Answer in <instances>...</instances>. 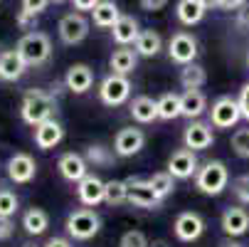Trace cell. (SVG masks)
<instances>
[{"label":"cell","mask_w":249,"mask_h":247,"mask_svg":"<svg viewBox=\"0 0 249 247\" xmlns=\"http://www.w3.org/2000/svg\"><path fill=\"white\" fill-rule=\"evenodd\" d=\"M54 112H57L54 94H50L45 89H30V92H25L22 104H20V116H22L25 124L37 126L42 121H50V119H54Z\"/></svg>","instance_id":"1"},{"label":"cell","mask_w":249,"mask_h":247,"mask_svg":"<svg viewBox=\"0 0 249 247\" xmlns=\"http://www.w3.org/2000/svg\"><path fill=\"white\" fill-rule=\"evenodd\" d=\"M15 50L20 52V57L25 59L27 67H40V64H45V62L50 59V55H52V40L47 38L45 32L32 30V32L22 35V38L18 40V47H15Z\"/></svg>","instance_id":"2"},{"label":"cell","mask_w":249,"mask_h":247,"mask_svg":"<svg viewBox=\"0 0 249 247\" xmlns=\"http://www.w3.org/2000/svg\"><path fill=\"white\" fill-rule=\"evenodd\" d=\"M230 183V171L222 161H207L197 175H195V188L205 195H220Z\"/></svg>","instance_id":"3"},{"label":"cell","mask_w":249,"mask_h":247,"mask_svg":"<svg viewBox=\"0 0 249 247\" xmlns=\"http://www.w3.org/2000/svg\"><path fill=\"white\" fill-rule=\"evenodd\" d=\"M69 237H74V240H91L99 235L101 230V218L96 210L91 208H79V210H72V213L67 215V223H64Z\"/></svg>","instance_id":"4"},{"label":"cell","mask_w":249,"mask_h":247,"mask_svg":"<svg viewBox=\"0 0 249 247\" xmlns=\"http://www.w3.org/2000/svg\"><path fill=\"white\" fill-rule=\"evenodd\" d=\"M242 119V109H239V101L232 96H220L212 101V109H210V124L215 129H232L237 126V121Z\"/></svg>","instance_id":"5"},{"label":"cell","mask_w":249,"mask_h":247,"mask_svg":"<svg viewBox=\"0 0 249 247\" xmlns=\"http://www.w3.org/2000/svg\"><path fill=\"white\" fill-rule=\"evenodd\" d=\"M99 96H101V101L106 104V107H121V104L128 101V96H131L128 77L114 75V72L109 77H104V82L99 87Z\"/></svg>","instance_id":"6"},{"label":"cell","mask_w":249,"mask_h":247,"mask_svg":"<svg viewBox=\"0 0 249 247\" xmlns=\"http://www.w3.org/2000/svg\"><path fill=\"white\" fill-rule=\"evenodd\" d=\"M57 32H59V40L64 45H79L89 35V20L82 13H69V15H64L59 20Z\"/></svg>","instance_id":"7"},{"label":"cell","mask_w":249,"mask_h":247,"mask_svg":"<svg viewBox=\"0 0 249 247\" xmlns=\"http://www.w3.org/2000/svg\"><path fill=\"white\" fill-rule=\"evenodd\" d=\"M168 55L175 64H193L197 57V40L190 32H175L168 40Z\"/></svg>","instance_id":"8"},{"label":"cell","mask_w":249,"mask_h":247,"mask_svg":"<svg viewBox=\"0 0 249 247\" xmlns=\"http://www.w3.org/2000/svg\"><path fill=\"white\" fill-rule=\"evenodd\" d=\"M200 166H197V156L190 149H178L170 153L168 158V173L175 181H188L193 175H197Z\"/></svg>","instance_id":"9"},{"label":"cell","mask_w":249,"mask_h":247,"mask_svg":"<svg viewBox=\"0 0 249 247\" xmlns=\"http://www.w3.org/2000/svg\"><path fill=\"white\" fill-rule=\"evenodd\" d=\"M128 183V203L136 205V208H146V210H153V208H160L163 198L153 190V186L143 178H126Z\"/></svg>","instance_id":"10"},{"label":"cell","mask_w":249,"mask_h":247,"mask_svg":"<svg viewBox=\"0 0 249 247\" xmlns=\"http://www.w3.org/2000/svg\"><path fill=\"white\" fill-rule=\"evenodd\" d=\"M146 144V133L141 129H133V126H126L121 129L116 136H114V153L121 156V158H131L136 156Z\"/></svg>","instance_id":"11"},{"label":"cell","mask_w":249,"mask_h":247,"mask_svg":"<svg viewBox=\"0 0 249 247\" xmlns=\"http://www.w3.org/2000/svg\"><path fill=\"white\" fill-rule=\"evenodd\" d=\"M173 230H175V237L180 242H195L205 232V220H202V215L193 213V210H185V213H180L175 218Z\"/></svg>","instance_id":"12"},{"label":"cell","mask_w":249,"mask_h":247,"mask_svg":"<svg viewBox=\"0 0 249 247\" xmlns=\"http://www.w3.org/2000/svg\"><path fill=\"white\" fill-rule=\"evenodd\" d=\"M77 195H79L82 205H87V208H96L99 203L106 200V183L99 178V175L89 173L87 178H82V181L77 183Z\"/></svg>","instance_id":"13"},{"label":"cell","mask_w":249,"mask_h":247,"mask_svg":"<svg viewBox=\"0 0 249 247\" xmlns=\"http://www.w3.org/2000/svg\"><path fill=\"white\" fill-rule=\"evenodd\" d=\"M35 173H37V163L30 153H15L8 158V178L13 183H30L35 178Z\"/></svg>","instance_id":"14"},{"label":"cell","mask_w":249,"mask_h":247,"mask_svg":"<svg viewBox=\"0 0 249 247\" xmlns=\"http://www.w3.org/2000/svg\"><path fill=\"white\" fill-rule=\"evenodd\" d=\"M57 168H59V173H62V178L69 181V183H79L82 178H87V175H89V163H87V158L79 156V153H74V151L64 153V156L59 158Z\"/></svg>","instance_id":"15"},{"label":"cell","mask_w":249,"mask_h":247,"mask_svg":"<svg viewBox=\"0 0 249 247\" xmlns=\"http://www.w3.org/2000/svg\"><path fill=\"white\" fill-rule=\"evenodd\" d=\"M183 141H185V149H190V151H205V149H210L212 141H215V136H212V124L193 121L185 129Z\"/></svg>","instance_id":"16"},{"label":"cell","mask_w":249,"mask_h":247,"mask_svg":"<svg viewBox=\"0 0 249 247\" xmlns=\"http://www.w3.org/2000/svg\"><path fill=\"white\" fill-rule=\"evenodd\" d=\"M62 138H64V129L59 121L50 119V121H42L35 126V146L42 149V151H50L54 146L62 144Z\"/></svg>","instance_id":"17"},{"label":"cell","mask_w":249,"mask_h":247,"mask_svg":"<svg viewBox=\"0 0 249 247\" xmlns=\"http://www.w3.org/2000/svg\"><path fill=\"white\" fill-rule=\"evenodd\" d=\"M64 84L69 92H74V94H87L94 84V72H91V67L89 64H72L67 69V75H64Z\"/></svg>","instance_id":"18"},{"label":"cell","mask_w":249,"mask_h":247,"mask_svg":"<svg viewBox=\"0 0 249 247\" xmlns=\"http://www.w3.org/2000/svg\"><path fill=\"white\" fill-rule=\"evenodd\" d=\"M222 230L227 237H242L249 230V213L244 208H227L222 213Z\"/></svg>","instance_id":"19"},{"label":"cell","mask_w":249,"mask_h":247,"mask_svg":"<svg viewBox=\"0 0 249 247\" xmlns=\"http://www.w3.org/2000/svg\"><path fill=\"white\" fill-rule=\"evenodd\" d=\"M25 59L20 57L18 50H5V52H0V79L3 82H15L25 75Z\"/></svg>","instance_id":"20"},{"label":"cell","mask_w":249,"mask_h":247,"mask_svg":"<svg viewBox=\"0 0 249 247\" xmlns=\"http://www.w3.org/2000/svg\"><path fill=\"white\" fill-rule=\"evenodd\" d=\"M131 116H133V121H138V124H153L156 119H158V99H153V96H136L133 101H131Z\"/></svg>","instance_id":"21"},{"label":"cell","mask_w":249,"mask_h":247,"mask_svg":"<svg viewBox=\"0 0 249 247\" xmlns=\"http://www.w3.org/2000/svg\"><path fill=\"white\" fill-rule=\"evenodd\" d=\"M111 32H114V40L121 47H128V45H136L138 35H141V27H138V20L133 15H121L119 22L111 27Z\"/></svg>","instance_id":"22"},{"label":"cell","mask_w":249,"mask_h":247,"mask_svg":"<svg viewBox=\"0 0 249 247\" xmlns=\"http://www.w3.org/2000/svg\"><path fill=\"white\" fill-rule=\"evenodd\" d=\"M207 10H210V8L205 5V0H178L175 15H178V20H180L183 25L193 27V25H197V22L205 18Z\"/></svg>","instance_id":"23"},{"label":"cell","mask_w":249,"mask_h":247,"mask_svg":"<svg viewBox=\"0 0 249 247\" xmlns=\"http://www.w3.org/2000/svg\"><path fill=\"white\" fill-rule=\"evenodd\" d=\"M136 64H138V52H136V50H128V47L114 50V55H111V59H109L111 72H114V75H124V77H128V75L133 72Z\"/></svg>","instance_id":"24"},{"label":"cell","mask_w":249,"mask_h":247,"mask_svg":"<svg viewBox=\"0 0 249 247\" xmlns=\"http://www.w3.org/2000/svg\"><path fill=\"white\" fill-rule=\"evenodd\" d=\"M121 13H119V5L114 3V0H99V5L91 10V20L96 27H114L119 22Z\"/></svg>","instance_id":"25"},{"label":"cell","mask_w":249,"mask_h":247,"mask_svg":"<svg viewBox=\"0 0 249 247\" xmlns=\"http://www.w3.org/2000/svg\"><path fill=\"white\" fill-rule=\"evenodd\" d=\"M22 228H25V232L27 235H42V232H47V228H50V215L45 213L42 208H30V210H25V215H22Z\"/></svg>","instance_id":"26"},{"label":"cell","mask_w":249,"mask_h":247,"mask_svg":"<svg viewBox=\"0 0 249 247\" xmlns=\"http://www.w3.org/2000/svg\"><path fill=\"white\" fill-rule=\"evenodd\" d=\"M163 50V40L156 30H141L138 40H136V52L138 57H156Z\"/></svg>","instance_id":"27"},{"label":"cell","mask_w":249,"mask_h":247,"mask_svg":"<svg viewBox=\"0 0 249 247\" xmlns=\"http://www.w3.org/2000/svg\"><path fill=\"white\" fill-rule=\"evenodd\" d=\"M180 104H183V116L185 119H197L207 109V99H205V94L200 89L183 92L180 94Z\"/></svg>","instance_id":"28"},{"label":"cell","mask_w":249,"mask_h":247,"mask_svg":"<svg viewBox=\"0 0 249 247\" xmlns=\"http://www.w3.org/2000/svg\"><path fill=\"white\" fill-rule=\"evenodd\" d=\"M178 116H183L180 94L165 92L163 96H158V119H163V121H173V119H178Z\"/></svg>","instance_id":"29"},{"label":"cell","mask_w":249,"mask_h":247,"mask_svg":"<svg viewBox=\"0 0 249 247\" xmlns=\"http://www.w3.org/2000/svg\"><path fill=\"white\" fill-rule=\"evenodd\" d=\"M205 82H207V72H205V67H200L197 62L185 64L180 69V84H183L185 92L200 89V87H205Z\"/></svg>","instance_id":"30"},{"label":"cell","mask_w":249,"mask_h":247,"mask_svg":"<svg viewBox=\"0 0 249 247\" xmlns=\"http://www.w3.org/2000/svg\"><path fill=\"white\" fill-rule=\"evenodd\" d=\"M109 205L128 203V183L126 181H106V200Z\"/></svg>","instance_id":"31"},{"label":"cell","mask_w":249,"mask_h":247,"mask_svg":"<svg viewBox=\"0 0 249 247\" xmlns=\"http://www.w3.org/2000/svg\"><path fill=\"white\" fill-rule=\"evenodd\" d=\"M148 183L153 186V190L160 195V198H168L170 193H173V188H175V178L168 173V171H160V173H153L151 178H148Z\"/></svg>","instance_id":"32"},{"label":"cell","mask_w":249,"mask_h":247,"mask_svg":"<svg viewBox=\"0 0 249 247\" xmlns=\"http://www.w3.org/2000/svg\"><path fill=\"white\" fill-rule=\"evenodd\" d=\"M18 208H20V200L13 190L8 188L0 190V218H13L18 213Z\"/></svg>","instance_id":"33"},{"label":"cell","mask_w":249,"mask_h":247,"mask_svg":"<svg viewBox=\"0 0 249 247\" xmlns=\"http://www.w3.org/2000/svg\"><path fill=\"white\" fill-rule=\"evenodd\" d=\"M232 151L239 156V158H249V129H237L232 133Z\"/></svg>","instance_id":"34"},{"label":"cell","mask_w":249,"mask_h":247,"mask_svg":"<svg viewBox=\"0 0 249 247\" xmlns=\"http://www.w3.org/2000/svg\"><path fill=\"white\" fill-rule=\"evenodd\" d=\"M148 245H151V240L141 230H128L119 240V247H148Z\"/></svg>","instance_id":"35"},{"label":"cell","mask_w":249,"mask_h":247,"mask_svg":"<svg viewBox=\"0 0 249 247\" xmlns=\"http://www.w3.org/2000/svg\"><path fill=\"white\" fill-rule=\"evenodd\" d=\"M232 193L242 205H249V175H239V178L232 181Z\"/></svg>","instance_id":"36"},{"label":"cell","mask_w":249,"mask_h":247,"mask_svg":"<svg viewBox=\"0 0 249 247\" xmlns=\"http://www.w3.org/2000/svg\"><path fill=\"white\" fill-rule=\"evenodd\" d=\"M87 161L94 163V166H109L111 163V156L106 153L104 146H89L87 149Z\"/></svg>","instance_id":"37"},{"label":"cell","mask_w":249,"mask_h":247,"mask_svg":"<svg viewBox=\"0 0 249 247\" xmlns=\"http://www.w3.org/2000/svg\"><path fill=\"white\" fill-rule=\"evenodd\" d=\"M50 3H52V0H22V10L37 18V15H40V13H42V10H45Z\"/></svg>","instance_id":"38"},{"label":"cell","mask_w":249,"mask_h":247,"mask_svg":"<svg viewBox=\"0 0 249 247\" xmlns=\"http://www.w3.org/2000/svg\"><path fill=\"white\" fill-rule=\"evenodd\" d=\"M234 25H237V27H239L242 32H249V3H247V5H242V8L237 10Z\"/></svg>","instance_id":"39"},{"label":"cell","mask_w":249,"mask_h":247,"mask_svg":"<svg viewBox=\"0 0 249 247\" xmlns=\"http://www.w3.org/2000/svg\"><path fill=\"white\" fill-rule=\"evenodd\" d=\"M237 101H239V109H242V119H247V121H249V82L242 87V92H239Z\"/></svg>","instance_id":"40"},{"label":"cell","mask_w":249,"mask_h":247,"mask_svg":"<svg viewBox=\"0 0 249 247\" xmlns=\"http://www.w3.org/2000/svg\"><path fill=\"white\" fill-rule=\"evenodd\" d=\"M138 3H141V8H143L146 13H158V10H163L168 5V0H138Z\"/></svg>","instance_id":"41"},{"label":"cell","mask_w":249,"mask_h":247,"mask_svg":"<svg viewBox=\"0 0 249 247\" xmlns=\"http://www.w3.org/2000/svg\"><path fill=\"white\" fill-rule=\"evenodd\" d=\"M13 232H15L13 218H0V240H8V237H13Z\"/></svg>","instance_id":"42"},{"label":"cell","mask_w":249,"mask_h":247,"mask_svg":"<svg viewBox=\"0 0 249 247\" xmlns=\"http://www.w3.org/2000/svg\"><path fill=\"white\" fill-rule=\"evenodd\" d=\"M249 0H217V10H239Z\"/></svg>","instance_id":"43"},{"label":"cell","mask_w":249,"mask_h":247,"mask_svg":"<svg viewBox=\"0 0 249 247\" xmlns=\"http://www.w3.org/2000/svg\"><path fill=\"white\" fill-rule=\"evenodd\" d=\"M35 22H37V18H35V15H30V13H25V10H20V13H18V25H20L22 30L35 27Z\"/></svg>","instance_id":"44"},{"label":"cell","mask_w":249,"mask_h":247,"mask_svg":"<svg viewBox=\"0 0 249 247\" xmlns=\"http://www.w3.org/2000/svg\"><path fill=\"white\" fill-rule=\"evenodd\" d=\"M72 3L79 13H87V10H94L99 5V0H72Z\"/></svg>","instance_id":"45"},{"label":"cell","mask_w":249,"mask_h":247,"mask_svg":"<svg viewBox=\"0 0 249 247\" xmlns=\"http://www.w3.org/2000/svg\"><path fill=\"white\" fill-rule=\"evenodd\" d=\"M45 247H72V242H69L67 237H50L45 242Z\"/></svg>","instance_id":"46"},{"label":"cell","mask_w":249,"mask_h":247,"mask_svg":"<svg viewBox=\"0 0 249 247\" xmlns=\"http://www.w3.org/2000/svg\"><path fill=\"white\" fill-rule=\"evenodd\" d=\"M220 247H244L242 242H237L234 237H230V240H225V242H220Z\"/></svg>","instance_id":"47"},{"label":"cell","mask_w":249,"mask_h":247,"mask_svg":"<svg viewBox=\"0 0 249 247\" xmlns=\"http://www.w3.org/2000/svg\"><path fill=\"white\" fill-rule=\"evenodd\" d=\"M148 247H170V245H168V240H153Z\"/></svg>","instance_id":"48"},{"label":"cell","mask_w":249,"mask_h":247,"mask_svg":"<svg viewBox=\"0 0 249 247\" xmlns=\"http://www.w3.org/2000/svg\"><path fill=\"white\" fill-rule=\"evenodd\" d=\"M205 5L207 8H217V0H205Z\"/></svg>","instance_id":"49"},{"label":"cell","mask_w":249,"mask_h":247,"mask_svg":"<svg viewBox=\"0 0 249 247\" xmlns=\"http://www.w3.org/2000/svg\"><path fill=\"white\" fill-rule=\"evenodd\" d=\"M247 67H249V50H247Z\"/></svg>","instance_id":"50"},{"label":"cell","mask_w":249,"mask_h":247,"mask_svg":"<svg viewBox=\"0 0 249 247\" xmlns=\"http://www.w3.org/2000/svg\"><path fill=\"white\" fill-rule=\"evenodd\" d=\"M54 3H64V0H54Z\"/></svg>","instance_id":"51"},{"label":"cell","mask_w":249,"mask_h":247,"mask_svg":"<svg viewBox=\"0 0 249 247\" xmlns=\"http://www.w3.org/2000/svg\"><path fill=\"white\" fill-rule=\"evenodd\" d=\"M25 247H35V245H25Z\"/></svg>","instance_id":"52"}]
</instances>
